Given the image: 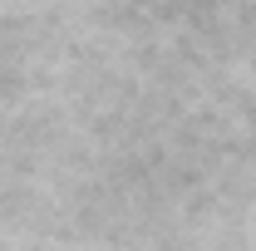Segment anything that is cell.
Returning a JSON list of instances; mask_svg holds the SVG:
<instances>
[{
	"instance_id": "cell-1",
	"label": "cell",
	"mask_w": 256,
	"mask_h": 251,
	"mask_svg": "<svg viewBox=\"0 0 256 251\" xmlns=\"http://www.w3.org/2000/svg\"><path fill=\"white\" fill-rule=\"evenodd\" d=\"M54 5H64V0H0V15L5 20H30V15H44Z\"/></svg>"
}]
</instances>
